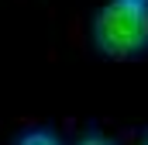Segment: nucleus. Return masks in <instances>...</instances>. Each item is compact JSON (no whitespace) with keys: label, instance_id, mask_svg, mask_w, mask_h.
<instances>
[{"label":"nucleus","instance_id":"nucleus-1","mask_svg":"<svg viewBox=\"0 0 148 145\" xmlns=\"http://www.w3.org/2000/svg\"><path fill=\"white\" fill-rule=\"evenodd\" d=\"M93 45L110 59L148 48V0H107L93 17Z\"/></svg>","mask_w":148,"mask_h":145},{"label":"nucleus","instance_id":"nucleus-2","mask_svg":"<svg viewBox=\"0 0 148 145\" xmlns=\"http://www.w3.org/2000/svg\"><path fill=\"white\" fill-rule=\"evenodd\" d=\"M17 145H62L59 142V135L55 131H48V128H35V131H24Z\"/></svg>","mask_w":148,"mask_h":145},{"label":"nucleus","instance_id":"nucleus-3","mask_svg":"<svg viewBox=\"0 0 148 145\" xmlns=\"http://www.w3.org/2000/svg\"><path fill=\"white\" fill-rule=\"evenodd\" d=\"M79 145H117V142H114V138H103V135H86Z\"/></svg>","mask_w":148,"mask_h":145}]
</instances>
